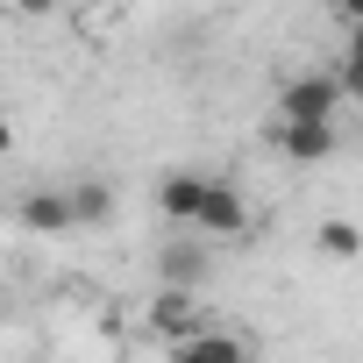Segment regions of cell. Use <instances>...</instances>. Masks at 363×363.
Wrapping results in <instances>:
<instances>
[{
    "label": "cell",
    "instance_id": "6",
    "mask_svg": "<svg viewBox=\"0 0 363 363\" xmlns=\"http://www.w3.org/2000/svg\"><path fill=\"white\" fill-rule=\"evenodd\" d=\"M171 363H250V342H242V335L207 328V335H193V342H178V349H171Z\"/></svg>",
    "mask_w": 363,
    "mask_h": 363
},
{
    "label": "cell",
    "instance_id": "7",
    "mask_svg": "<svg viewBox=\"0 0 363 363\" xmlns=\"http://www.w3.org/2000/svg\"><path fill=\"white\" fill-rule=\"evenodd\" d=\"M22 228H36V235H65V228H79L72 193H29V200H22Z\"/></svg>",
    "mask_w": 363,
    "mask_h": 363
},
{
    "label": "cell",
    "instance_id": "12",
    "mask_svg": "<svg viewBox=\"0 0 363 363\" xmlns=\"http://www.w3.org/2000/svg\"><path fill=\"white\" fill-rule=\"evenodd\" d=\"M349 65H363V22L349 29Z\"/></svg>",
    "mask_w": 363,
    "mask_h": 363
},
{
    "label": "cell",
    "instance_id": "5",
    "mask_svg": "<svg viewBox=\"0 0 363 363\" xmlns=\"http://www.w3.org/2000/svg\"><path fill=\"white\" fill-rule=\"evenodd\" d=\"M271 143L285 150V164H320V157H335V150H342V135H335V128H285V121H271Z\"/></svg>",
    "mask_w": 363,
    "mask_h": 363
},
{
    "label": "cell",
    "instance_id": "4",
    "mask_svg": "<svg viewBox=\"0 0 363 363\" xmlns=\"http://www.w3.org/2000/svg\"><path fill=\"white\" fill-rule=\"evenodd\" d=\"M157 271H164V285H171V292H193V285L207 278V250H200L193 235H171V242L157 250Z\"/></svg>",
    "mask_w": 363,
    "mask_h": 363
},
{
    "label": "cell",
    "instance_id": "10",
    "mask_svg": "<svg viewBox=\"0 0 363 363\" xmlns=\"http://www.w3.org/2000/svg\"><path fill=\"white\" fill-rule=\"evenodd\" d=\"M72 207H79V228H86V221H107V207H114V193L100 186V178H86V186H72Z\"/></svg>",
    "mask_w": 363,
    "mask_h": 363
},
{
    "label": "cell",
    "instance_id": "11",
    "mask_svg": "<svg viewBox=\"0 0 363 363\" xmlns=\"http://www.w3.org/2000/svg\"><path fill=\"white\" fill-rule=\"evenodd\" d=\"M335 79H342V100H363V65H342Z\"/></svg>",
    "mask_w": 363,
    "mask_h": 363
},
{
    "label": "cell",
    "instance_id": "2",
    "mask_svg": "<svg viewBox=\"0 0 363 363\" xmlns=\"http://www.w3.org/2000/svg\"><path fill=\"white\" fill-rule=\"evenodd\" d=\"M207 186H214V178H200V171H171L164 186H157V207H164V221H171V228H200Z\"/></svg>",
    "mask_w": 363,
    "mask_h": 363
},
{
    "label": "cell",
    "instance_id": "3",
    "mask_svg": "<svg viewBox=\"0 0 363 363\" xmlns=\"http://www.w3.org/2000/svg\"><path fill=\"white\" fill-rule=\"evenodd\" d=\"M150 328H157L171 349H178V342H193V335H207V328H200V306H193V292H171V285L150 299Z\"/></svg>",
    "mask_w": 363,
    "mask_h": 363
},
{
    "label": "cell",
    "instance_id": "8",
    "mask_svg": "<svg viewBox=\"0 0 363 363\" xmlns=\"http://www.w3.org/2000/svg\"><path fill=\"white\" fill-rule=\"evenodd\" d=\"M200 228H207V235H242V228H250V207H242V193H235V186H207Z\"/></svg>",
    "mask_w": 363,
    "mask_h": 363
},
{
    "label": "cell",
    "instance_id": "1",
    "mask_svg": "<svg viewBox=\"0 0 363 363\" xmlns=\"http://www.w3.org/2000/svg\"><path fill=\"white\" fill-rule=\"evenodd\" d=\"M335 114H342V79L335 72H306V79L278 86V121L285 128H335Z\"/></svg>",
    "mask_w": 363,
    "mask_h": 363
},
{
    "label": "cell",
    "instance_id": "9",
    "mask_svg": "<svg viewBox=\"0 0 363 363\" xmlns=\"http://www.w3.org/2000/svg\"><path fill=\"white\" fill-rule=\"evenodd\" d=\"M313 242H320V257H356V250H363V228H356V221H320Z\"/></svg>",
    "mask_w": 363,
    "mask_h": 363
}]
</instances>
